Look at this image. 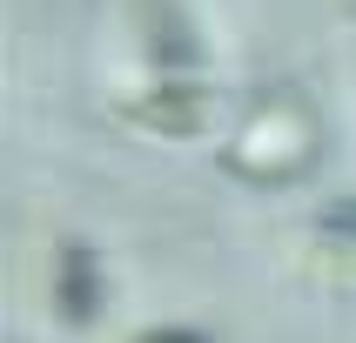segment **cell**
<instances>
[{"mask_svg": "<svg viewBox=\"0 0 356 343\" xmlns=\"http://www.w3.org/2000/svg\"><path fill=\"white\" fill-rule=\"evenodd\" d=\"M121 115L135 121V128H148V135H168V141H181V135H195L202 121H209V95L202 88H155V95H135V101H121Z\"/></svg>", "mask_w": 356, "mask_h": 343, "instance_id": "7a4b0ae2", "label": "cell"}, {"mask_svg": "<svg viewBox=\"0 0 356 343\" xmlns=\"http://www.w3.org/2000/svg\"><path fill=\"white\" fill-rule=\"evenodd\" d=\"M309 155H316V121H309V108L296 95L262 101L256 115L242 121V135L229 141V168L249 182H289L309 168Z\"/></svg>", "mask_w": 356, "mask_h": 343, "instance_id": "6da1fadb", "label": "cell"}, {"mask_svg": "<svg viewBox=\"0 0 356 343\" xmlns=\"http://www.w3.org/2000/svg\"><path fill=\"white\" fill-rule=\"evenodd\" d=\"M148 40H155V61H168V67H188V61L202 54V47H195V27H175L168 7L148 14Z\"/></svg>", "mask_w": 356, "mask_h": 343, "instance_id": "277c9868", "label": "cell"}, {"mask_svg": "<svg viewBox=\"0 0 356 343\" xmlns=\"http://www.w3.org/2000/svg\"><path fill=\"white\" fill-rule=\"evenodd\" d=\"M323 229H330V236H350V242H356V202H330V209H323Z\"/></svg>", "mask_w": 356, "mask_h": 343, "instance_id": "8992f818", "label": "cell"}, {"mask_svg": "<svg viewBox=\"0 0 356 343\" xmlns=\"http://www.w3.org/2000/svg\"><path fill=\"white\" fill-rule=\"evenodd\" d=\"M54 310L67 323H95L101 317V269L88 249H60L54 262Z\"/></svg>", "mask_w": 356, "mask_h": 343, "instance_id": "3957f363", "label": "cell"}, {"mask_svg": "<svg viewBox=\"0 0 356 343\" xmlns=\"http://www.w3.org/2000/svg\"><path fill=\"white\" fill-rule=\"evenodd\" d=\"M135 343H209L202 330H188V323H155V330H141Z\"/></svg>", "mask_w": 356, "mask_h": 343, "instance_id": "5b68a950", "label": "cell"}]
</instances>
